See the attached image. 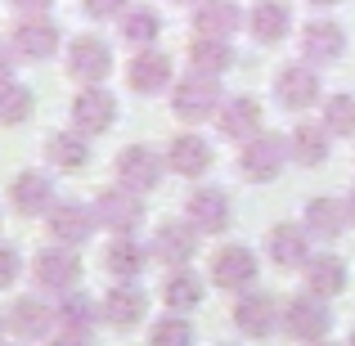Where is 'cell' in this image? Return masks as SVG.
Returning <instances> with one entry per match:
<instances>
[{
  "instance_id": "obj_1",
  "label": "cell",
  "mask_w": 355,
  "mask_h": 346,
  "mask_svg": "<svg viewBox=\"0 0 355 346\" xmlns=\"http://www.w3.org/2000/svg\"><path fill=\"white\" fill-rule=\"evenodd\" d=\"M261 275V261L252 248H243V243H225V248L211 252V284L220 288V293H252V284H257Z\"/></svg>"
},
{
  "instance_id": "obj_2",
  "label": "cell",
  "mask_w": 355,
  "mask_h": 346,
  "mask_svg": "<svg viewBox=\"0 0 355 346\" xmlns=\"http://www.w3.org/2000/svg\"><path fill=\"white\" fill-rule=\"evenodd\" d=\"M32 279L41 293H77V279H81V257L77 248H68V243H54V248L36 252L32 261Z\"/></svg>"
},
{
  "instance_id": "obj_3",
  "label": "cell",
  "mask_w": 355,
  "mask_h": 346,
  "mask_svg": "<svg viewBox=\"0 0 355 346\" xmlns=\"http://www.w3.org/2000/svg\"><path fill=\"white\" fill-rule=\"evenodd\" d=\"M239 166H243V175H248L252 184H270V180H279V171L288 166V135H252L248 144H243V153H239Z\"/></svg>"
},
{
  "instance_id": "obj_4",
  "label": "cell",
  "mask_w": 355,
  "mask_h": 346,
  "mask_svg": "<svg viewBox=\"0 0 355 346\" xmlns=\"http://www.w3.org/2000/svg\"><path fill=\"white\" fill-rule=\"evenodd\" d=\"M220 104H225V99H220L216 77H198V72H189L171 95V113L180 121H207V117L220 113Z\"/></svg>"
},
{
  "instance_id": "obj_5",
  "label": "cell",
  "mask_w": 355,
  "mask_h": 346,
  "mask_svg": "<svg viewBox=\"0 0 355 346\" xmlns=\"http://www.w3.org/2000/svg\"><path fill=\"white\" fill-rule=\"evenodd\" d=\"M113 171H117V184H126V189H135V193H153L157 184H162L166 157H157L148 144H130V148L117 153Z\"/></svg>"
},
{
  "instance_id": "obj_6",
  "label": "cell",
  "mask_w": 355,
  "mask_h": 346,
  "mask_svg": "<svg viewBox=\"0 0 355 346\" xmlns=\"http://www.w3.org/2000/svg\"><path fill=\"white\" fill-rule=\"evenodd\" d=\"M90 207H95L99 225H108L113 234H135V225L144 220V193L126 189V184H113V189H104Z\"/></svg>"
},
{
  "instance_id": "obj_7",
  "label": "cell",
  "mask_w": 355,
  "mask_h": 346,
  "mask_svg": "<svg viewBox=\"0 0 355 346\" xmlns=\"http://www.w3.org/2000/svg\"><path fill=\"white\" fill-rule=\"evenodd\" d=\"M284 333L288 338H297V342H324V333H329V324H333V315H329V306H324V297H293V302L284 306Z\"/></svg>"
},
{
  "instance_id": "obj_8",
  "label": "cell",
  "mask_w": 355,
  "mask_h": 346,
  "mask_svg": "<svg viewBox=\"0 0 355 346\" xmlns=\"http://www.w3.org/2000/svg\"><path fill=\"white\" fill-rule=\"evenodd\" d=\"M45 225H50L54 243H68V248H77V243H86L90 234H95V207L90 202H77V198H63L54 202L50 211H45Z\"/></svg>"
},
{
  "instance_id": "obj_9",
  "label": "cell",
  "mask_w": 355,
  "mask_h": 346,
  "mask_svg": "<svg viewBox=\"0 0 355 346\" xmlns=\"http://www.w3.org/2000/svg\"><path fill=\"white\" fill-rule=\"evenodd\" d=\"M113 121H117V99L108 95L104 86L77 90V99H72V130H81V135H104V130H113Z\"/></svg>"
},
{
  "instance_id": "obj_10",
  "label": "cell",
  "mask_w": 355,
  "mask_h": 346,
  "mask_svg": "<svg viewBox=\"0 0 355 346\" xmlns=\"http://www.w3.org/2000/svg\"><path fill=\"white\" fill-rule=\"evenodd\" d=\"M198 239H202V234L193 230L189 220H166V225L153 230V239H148V252H153L157 261H166L171 270H180V266H189V261H193V252H198Z\"/></svg>"
},
{
  "instance_id": "obj_11",
  "label": "cell",
  "mask_w": 355,
  "mask_h": 346,
  "mask_svg": "<svg viewBox=\"0 0 355 346\" xmlns=\"http://www.w3.org/2000/svg\"><path fill=\"white\" fill-rule=\"evenodd\" d=\"M68 72L72 81H86V86H99V81L113 72V50L99 36H77L68 45Z\"/></svg>"
},
{
  "instance_id": "obj_12",
  "label": "cell",
  "mask_w": 355,
  "mask_h": 346,
  "mask_svg": "<svg viewBox=\"0 0 355 346\" xmlns=\"http://www.w3.org/2000/svg\"><path fill=\"white\" fill-rule=\"evenodd\" d=\"M9 45H14L18 59H50L54 50H59V27L50 23V18L41 14H27L14 23V32H9Z\"/></svg>"
},
{
  "instance_id": "obj_13",
  "label": "cell",
  "mask_w": 355,
  "mask_h": 346,
  "mask_svg": "<svg viewBox=\"0 0 355 346\" xmlns=\"http://www.w3.org/2000/svg\"><path fill=\"white\" fill-rule=\"evenodd\" d=\"M99 315H104V324H113V329H135V324H144V315H148V293L139 284H113L108 288V297H104V306H99Z\"/></svg>"
},
{
  "instance_id": "obj_14",
  "label": "cell",
  "mask_w": 355,
  "mask_h": 346,
  "mask_svg": "<svg viewBox=\"0 0 355 346\" xmlns=\"http://www.w3.org/2000/svg\"><path fill=\"white\" fill-rule=\"evenodd\" d=\"M275 99L288 108V113H302V108H311L315 99H320V77L311 72V63H288V68H279V77H275Z\"/></svg>"
},
{
  "instance_id": "obj_15",
  "label": "cell",
  "mask_w": 355,
  "mask_h": 346,
  "mask_svg": "<svg viewBox=\"0 0 355 346\" xmlns=\"http://www.w3.org/2000/svg\"><path fill=\"white\" fill-rule=\"evenodd\" d=\"M266 252H270V261L284 266V270H302L306 261L315 257L306 225H293V220H284V225H275V230L266 234Z\"/></svg>"
},
{
  "instance_id": "obj_16",
  "label": "cell",
  "mask_w": 355,
  "mask_h": 346,
  "mask_svg": "<svg viewBox=\"0 0 355 346\" xmlns=\"http://www.w3.org/2000/svg\"><path fill=\"white\" fill-rule=\"evenodd\" d=\"M302 275H306V293L329 302V297H338L342 288H347L351 270H347V261H342L338 252H315V257L302 266Z\"/></svg>"
},
{
  "instance_id": "obj_17",
  "label": "cell",
  "mask_w": 355,
  "mask_h": 346,
  "mask_svg": "<svg viewBox=\"0 0 355 346\" xmlns=\"http://www.w3.org/2000/svg\"><path fill=\"white\" fill-rule=\"evenodd\" d=\"M184 220L198 234H220L230 225V198L220 189H211V184H202V189H193L189 202H184Z\"/></svg>"
},
{
  "instance_id": "obj_18",
  "label": "cell",
  "mask_w": 355,
  "mask_h": 346,
  "mask_svg": "<svg viewBox=\"0 0 355 346\" xmlns=\"http://www.w3.org/2000/svg\"><path fill=\"white\" fill-rule=\"evenodd\" d=\"M9 207L18 216H45L54 207V184L45 180L41 171H18L9 180Z\"/></svg>"
},
{
  "instance_id": "obj_19",
  "label": "cell",
  "mask_w": 355,
  "mask_h": 346,
  "mask_svg": "<svg viewBox=\"0 0 355 346\" xmlns=\"http://www.w3.org/2000/svg\"><path fill=\"white\" fill-rule=\"evenodd\" d=\"M234 324L243 338H270L279 324V306L270 293H243L234 302Z\"/></svg>"
},
{
  "instance_id": "obj_20",
  "label": "cell",
  "mask_w": 355,
  "mask_h": 346,
  "mask_svg": "<svg viewBox=\"0 0 355 346\" xmlns=\"http://www.w3.org/2000/svg\"><path fill=\"white\" fill-rule=\"evenodd\" d=\"M5 324H9V333H14V338L41 342V338H50V324H59V320H54V311L41 302V297H18V302L9 306Z\"/></svg>"
},
{
  "instance_id": "obj_21",
  "label": "cell",
  "mask_w": 355,
  "mask_h": 346,
  "mask_svg": "<svg viewBox=\"0 0 355 346\" xmlns=\"http://www.w3.org/2000/svg\"><path fill=\"white\" fill-rule=\"evenodd\" d=\"M211 144L202 135H175L171 148H166V166H171L175 175H184V180H202V175L211 171Z\"/></svg>"
},
{
  "instance_id": "obj_22",
  "label": "cell",
  "mask_w": 355,
  "mask_h": 346,
  "mask_svg": "<svg viewBox=\"0 0 355 346\" xmlns=\"http://www.w3.org/2000/svg\"><path fill=\"white\" fill-rule=\"evenodd\" d=\"M153 261V252H148V243H139L135 234H117L113 243H108L104 252V266L113 279H126V284H135L139 275H144V266Z\"/></svg>"
},
{
  "instance_id": "obj_23",
  "label": "cell",
  "mask_w": 355,
  "mask_h": 346,
  "mask_svg": "<svg viewBox=\"0 0 355 346\" xmlns=\"http://www.w3.org/2000/svg\"><path fill=\"white\" fill-rule=\"evenodd\" d=\"M126 86L135 90V95H162L166 86H171V59L157 50H144L130 59L126 68Z\"/></svg>"
},
{
  "instance_id": "obj_24",
  "label": "cell",
  "mask_w": 355,
  "mask_h": 346,
  "mask_svg": "<svg viewBox=\"0 0 355 346\" xmlns=\"http://www.w3.org/2000/svg\"><path fill=\"white\" fill-rule=\"evenodd\" d=\"M216 126H220V135H225V139H239V144H248V139L261 130V104H257L252 95L225 99V104H220V113H216Z\"/></svg>"
},
{
  "instance_id": "obj_25",
  "label": "cell",
  "mask_w": 355,
  "mask_h": 346,
  "mask_svg": "<svg viewBox=\"0 0 355 346\" xmlns=\"http://www.w3.org/2000/svg\"><path fill=\"white\" fill-rule=\"evenodd\" d=\"M243 27V9L234 0H198L193 9V32L198 36H216V41H230Z\"/></svg>"
},
{
  "instance_id": "obj_26",
  "label": "cell",
  "mask_w": 355,
  "mask_h": 346,
  "mask_svg": "<svg viewBox=\"0 0 355 346\" xmlns=\"http://www.w3.org/2000/svg\"><path fill=\"white\" fill-rule=\"evenodd\" d=\"M302 225L311 239H324V243H333V239H342V230L351 225V216H347V202L342 198H311L306 202V211H302Z\"/></svg>"
},
{
  "instance_id": "obj_27",
  "label": "cell",
  "mask_w": 355,
  "mask_h": 346,
  "mask_svg": "<svg viewBox=\"0 0 355 346\" xmlns=\"http://www.w3.org/2000/svg\"><path fill=\"white\" fill-rule=\"evenodd\" d=\"M342 50H347V32H342L338 23L320 18V23H306L302 27V54H306V63H333V59H342Z\"/></svg>"
},
{
  "instance_id": "obj_28",
  "label": "cell",
  "mask_w": 355,
  "mask_h": 346,
  "mask_svg": "<svg viewBox=\"0 0 355 346\" xmlns=\"http://www.w3.org/2000/svg\"><path fill=\"white\" fill-rule=\"evenodd\" d=\"M248 27L261 45H279L293 32V9H288L284 0H257V9L248 14Z\"/></svg>"
},
{
  "instance_id": "obj_29",
  "label": "cell",
  "mask_w": 355,
  "mask_h": 346,
  "mask_svg": "<svg viewBox=\"0 0 355 346\" xmlns=\"http://www.w3.org/2000/svg\"><path fill=\"white\" fill-rule=\"evenodd\" d=\"M329 130L315 126V121H302V126H293V135H288V157H293L297 166H320L329 162Z\"/></svg>"
},
{
  "instance_id": "obj_30",
  "label": "cell",
  "mask_w": 355,
  "mask_h": 346,
  "mask_svg": "<svg viewBox=\"0 0 355 346\" xmlns=\"http://www.w3.org/2000/svg\"><path fill=\"white\" fill-rule=\"evenodd\" d=\"M45 157H50L54 171H81L90 162V144H86L81 130H54L45 139Z\"/></svg>"
},
{
  "instance_id": "obj_31",
  "label": "cell",
  "mask_w": 355,
  "mask_h": 346,
  "mask_svg": "<svg viewBox=\"0 0 355 346\" xmlns=\"http://www.w3.org/2000/svg\"><path fill=\"white\" fill-rule=\"evenodd\" d=\"M230 63H234V50H230V41L198 36V41L189 45V72H198V77H225Z\"/></svg>"
},
{
  "instance_id": "obj_32",
  "label": "cell",
  "mask_w": 355,
  "mask_h": 346,
  "mask_svg": "<svg viewBox=\"0 0 355 346\" xmlns=\"http://www.w3.org/2000/svg\"><path fill=\"white\" fill-rule=\"evenodd\" d=\"M162 302L171 306L175 315H184V311H193V306L202 302V279L193 275L189 266H180V270H171V275L162 279Z\"/></svg>"
},
{
  "instance_id": "obj_33",
  "label": "cell",
  "mask_w": 355,
  "mask_h": 346,
  "mask_svg": "<svg viewBox=\"0 0 355 346\" xmlns=\"http://www.w3.org/2000/svg\"><path fill=\"white\" fill-rule=\"evenodd\" d=\"M54 320L63 324V333H81V338H90V329L99 324V306L90 302V297H81V293H63Z\"/></svg>"
},
{
  "instance_id": "obj_34",
  "label": "cell",
  "mask_w": 355,
  "mask_h": 346,
  "mask_svg": "<svg viewBox=\"0 0 355 346\" xmlns=\"http://www.w3.org/2000/svg\"><path fill=\"white\" fill-rule=\"evenodd\" d=\"M32 117V90L23 81H0V126H18Z\"/></svg>"
},
{
  "instance_id": "obj_35",
  "label": "cell",
  "mask_w": 355,
  "mask_h": 346,
  "mask_svg": "<svg viewBox=\"0 0 355 346\" xmlns=\"http://www.w3.org/2000/svg\"><path fill=\"white\" fill-rule=\"evenodd\" d=\"M157 32H162V18H157V9L139 5V9H126V14H121V36H126L130 45H153Z\"/></svg>"
},
{
  "instance_id": "obj_36",
  "label": "cell",
  "mask_w": 355,
  "mask_h": 346,
  "mask_svg": "<svg viewBox=\"0 0 355 346\" xmlns=\"http://www.w3.org/2000/svg\"><path fill=\"white\" fill-rule=\"evenodd\" d=\"M148 346H193V324L175 311L162 315V320H153V329H148Z\"/></svg>"
},
{
  "instance_id": "obj_37",
  "label": "cell",
  "mask_w": 355,
  "mask_h": 346,
  "mask_svg": "<svg viewBox=\"0 0 355 346\" xmlns=\"http://www.w3.org/2000/svg\"><path fill=\"white\" fill-rule=\"evenodd\" d=\"M324 130L329 135H355V95H333L324 104Z\"/></svg>"
},
{
  "instance_id": "obj_38",
  "label": "cell",
  "mask_w": 355,
  "mask_h": 346,
  "mask_svg": "<svg viewBox=\"0 0 355 346\" xmlns=\"http://www.w3.org/2000/svg\"><path fill=\"white\" fill-rule=\"evenodd\" d=\"M18 275H23V257H18V248L0 243V288H14Z\"/></svg>"
},
{
  "instance_id": "obj_39",
  "label": "cell",
  "mask_w": 355,
  "mask_h": 346,
  "mask_svg": "<svg viewBox=\"0 0 355 346\" xmlns=\"http://www.w3.org/2000/svg\"><path fill=\"white\" fill-rule=\"evenodd\" d=\"M81 9L90 18H117V14H126V0H81Z\"/></svg>"
},
{
  "instance_id": "obj_40",
  "label": "cell",
  "mask_w": 355,
  "mask_h": 346,
  "mask_svg": "<svg viewBox=\"0 0 355 346\" xmlns=\"http://www.w3.org/2000/svg\"><path fill=\"white\" fill-rule=\"evenodd\" d=\"M14 59H18V54H14V45H9V41H0V81H9V72H14Z\"/></svg>"
},
{
  "instance_id": "obj_41",
  "label": "cell",
  "mask_w": 355,
  "mask_h": 346,
  "mask_svg": "<svg viewBox=\"0 0 355 346\" xmlns=\"http://www.w3.org/2000/svg\"><path fill=\"white\" fill-rule=\"evenodd\" d=\"M45 346H90V338H81V333H59V338H45Z\"/></svg>"
},
{
  "instance_id": "obj_42",
  "label": "cell",
  "mask_w": 355,
  "mask_h": 346,
  "mask_svg": "<svg viewBox=\"0 0 355 346\" xmlns=\"http://www.w3.org/2000/svg\"><path fill=\"white\" fill-rule=\"evenodd\" d=\"M14 9H23V14H45V9L54 5V0H9Z\"/></svg>"
},
{
  "instance_id": "obj_43",
  "label": "cell",
  "mask_w": 355,
  "mask_h": 346,
  "mask_svg": "<svg viewBox=\"0 0 355 346\" xmlns=\"http://www.w3.org/2000/svg\"><path fill=\"white\" fill-rule=\"evenodd\" d=\"M347 216H351V225H355V189H351V198H347Z\"/></svg>"
},
{
  "instance_id": "obj_44",
  "label": "cell",
  "mask_w": 355,
  "mask_h": 346,
  "mask_svg": "<svg viewBox=\"0 0 355 346\" xmlns=\"http://www.w3.org/2000/svg\"><path fill=\"white\" fill-rule=\"evenodd\" d=\"M306 5H320L324 9V5H338V0H306Z\"/></svg>"
},
{
  "instance_id": "obj_45",
  "label": "cell",
  "mask_w": 355,
  "mask_h": 346,
  "mask_svg": "<svg viewBox=\"0 0 355 346\" xmlns=\"http://www.w3.org/2000/svg\"><path fill=\"white\" fill-rule=\"evenodd\" d=\"M5 329H9V324H5V315H0V338H5Z\"/></svg>"
},
{
  "instance_id": "obj_46",
  "label": "cell",
  "mask_w": 355,
  "mask_h": 346,
  "mask_svg": "<svg viewBox=\"0 0 355 346\" xmlns=\"http://www.w3.org/2000/svg\"><path fill=\"white\" fill-rule=\"evenodd\" d=\"M175 5H198V0H175Z\"/></svg>"
},
{
  "instance_id": "obj_47",
  "label": "cell",
  "mask_w": 355,
  "mask_h": 346,
  "mask_svg": "<svg viewBox=\"0 0 355 346\" xmlns=\"http://www.w3.org/2000/svg\"><path fill=\"white\" fill-rule=\"evenodd\" d=\"M311 346H333V342H311Z\"/></svg>"
},
{
  "instance_id": "obj_48",
  "label": "cell",
  "mask_w": 355,
  "mask_h": 346,
  "mask_svg": "<svg viewBox=\"0 0 355 346\" xmlns=\"http://www.w3.org/2000/svg\"><path fill=\"white\" fill-rule=\"evenodd\" d=\"M347 346H355V333H351V342H347Z\"/></svg>"
}]
</instances>
